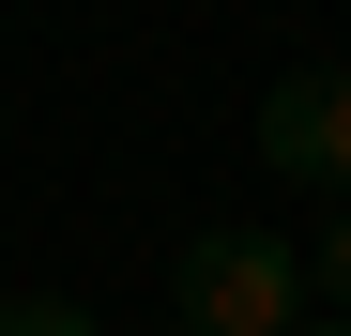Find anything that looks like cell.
<instances>
[{"label": "cell", "mask_w": 351, "mask_h": 336, "mask_svg": "<svg viewBox=\"0 0 351 336\" xmlns=\"http://www.w3.org/2000/svg\"><path fill=\"white\" fill-rule=\"evenodd\" d=\"M321 291H336V321H351V214L321 230Z\"/></svg>", "instance_id": "obj_4"}, {"label": "cell", "mask_w": 351, "mask_h": 336, "mask_svg": "<svg viewBox=\"0 0 351 336\" xmlns=\"http://www.w3.org/2000/svg\"><path fill=\"white\" fill-rule=\"evenodd\" d=\"M153 336H199V321H184V306H168V321H153Z\"/></svg>", "instance_id": "obj_5"}, {"label": "cell", "mask_w": 351, "mask_h": 336, "mask_svg": "<svg viewBox=\"0 0 351 336\" xmlns=\"http://www.w3.org/2000/svg\"><path fill=\"white\" fill-rule=\"evenodd\" d=\"M168 306H184L199 336H306V260H290L275 230H199L184 260H168Z\"/></svg>", "instance_id": "obj_1"}, {"label": "cell", "mask_w": 351, "mask_h": 336, "mask_svg": "<svg viewBox=\"0 0 351 336\" xmlns=\"http://www.w3.org/2000/svg\"><path fill=\"white\" fill-rule=\"evenodd\" d=\"M306 336H351V321H306Z\"/></svg>", "instance_id": "obj_6"}, {"label": "cell", "mask_w": 351, "mask_h": 336, "mask_svg": "<svg viewBox=\"0 0 351 336\" xmlns=\"http://www.w3.org/2000/svg\"><path fill=\"white\" fill-rule=\"evenodd\" d=\"M0 336H107L77 291H0Z\"/></svg>", "instance_id": "obj_3"}, {"label": "cell", "mask_w": 351, "mask_h": 336, "mask_svg": "<svg viewBox=\"0 0 351 336\" xmlns=\"http://www.w3.org/2000/svg\"><path fill=\"white\" fill-rule=\"evenodd\" d=\"M260 168H275V184H321L351 214V62H290L260 92Z\"/></svg>", "instance_id": "obj_2"}]
</instances>
